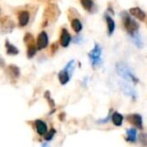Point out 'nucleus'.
<instances>
[{
	"instance_id": "obj_5",
	"label": "nucleus",
	"mask_w": 147,
	"mask_h": 147,
	"mask_svg": "<svg viewBox=\"0 0 147 147\" xmlns=\"http://www.w3.org/2000/svg\"><path fill=\"white\" fill-rule=\"evenodd\" d=\"M124 26H125V29H126V30L128 31V33H130V34H134V33L138 30V24L136 23V21H134L129 16H125Z\"/></svg>"
},
{
	"instance_id": "obj_4",
	"label": "nucleus",
	"mask_w": 147,
	"mask_h": 147,
	"mask_svg": "<svg viewBox=\"0 0 147 147\" xmlns=\"http://www.w3.org/2000/svg\"><path fill=\"white\" fill-rule=\"evenodd\" d=\"M59 11L57 10L55 5H49L45 11V21H53L59 15Z\"/></svg>"
},
{
	"instance_id": "obj_21",
	"label": "nucleus",
	"mask_w": 147,
	"mask_h": 147,
	"mask_svg": "<svg viewBox=\"0 0 147 147\" xmlns=\"http://www.w3.org/2000/svg\"><path fill=\"white\" fill-rule=\"evenodd\" d=\"M74 67H75V61H71L67 65H65V67L63 69H65L69 75H71V73H73V71H74Z\"/></svg>"
},
{
	"instance_id": "obj_23",
	"label": "nucleus",
	"mask_w": 147,
	"mask_h": 147,
	"mask_svg": "<svg viewBox=\"0 0 147 147\" xmlns=\"http://www.w3.org/2000/svg\"><path fill=\"white\" fill-rule=\"evenodd\" d=\"M57 42L53 43V45H51V51H51V53H49L51 55H53V53H55V51H57Z\"/></svg>"
},
{
	"instance_id": "obj_6",
	"label": "nucleus",
	"mask_w": 147,
	"mask_h": 147,
	"mask_svg": "<svg viewBox=\"0 0 147 147\" xmlns=\"http://www.w3.org/2000/svg\"><path fill=\"white\" fill-rule=\"evenodd\" d=\"M36 45H37V49H45V47H47V45H49V37H47V34L45 31H41L38 34Z\"/></svg>"
},
{
	"instance_id": "obj_8",
	"label": "nucleus",
	"mask_w": 147,
	"mask_h": 147,
	"mask_svg": "<svg viewBox=\"0 0 147 147\" xmlns=\"http://www.w3.org/2000/svg\"><path fill=\"white\" fill-rule=\"evenodd\" d=\"M71 34L69 33V31L67 30L65 28L61 29V38H59V43H61V47H67V45H69L71 42Z\"/></svg>"
},
{
	"instance_id": "obj_20",
	"label": "nucleus",
	"mask_w": 147,
	"mask_h": 147,
	"mask_svg": "<svg viewBox=\"0 0 147 147\" xmlns=\"http://www.w3.org/2000/svg\"><path fill=\"white\" fill-rule=\"evenodd\" d=\"M81 4L86 9L87 11H91L93 8V1L92 0H81Z\"/></svg>"
},
{
	"instance_id": "obj_7",
	"label": "nucleus",
	"mask_w": 147,
	"mask_h": 147,
	"mask_svg": "<svg viewBox=\"0 0 147 147\" xmlns=\"http://www.w3.org/2000/svg\"><path fill=\"white\" fill-rule=\"evenodd\" d=\"M127 120H128L129 123L133 124L135 127L139 129H142L143 128V122H142V117L138 114H131V115H128L127 117Z\"/></svg>"
},
{
	"instance_id": "obj_14",
	"label": "nucleus",
	"mask_w": 147,
	"mask_h": 147,
	"mask_svg": "<svg viewBox=\"0 0 147 147\" xmlns=\"http://www.w3.org/2000/svg\"><path fill=\"white\" fill-rule=\"evenodd\" d=\"M5 47H6L7 55H17V53H18V49H17V47H14L12 43H9L8 40H6V42H5Z\"/></svg>"
},
{
	"instance_id": "obj_17",
	"label": "nucleus",
	"mask_w": 147,
	"mask_h": 147,
	"mask_svg": "<svg viewBox=\"0 0 147 147\" xmlns=\"http://www.w3.org/2000/svg\"><path fill=\"white\" fill-rule=\"evenodd\" d=\"M71 28H73V30L75 31V32H80V31L82 30L83 25L78 18H74L73 20H71Z\"/></svg>"
},
{
	"instance_id": "obj_2",
	"label": "nucleus",
	"mask_w": 147,
	"mask_h": 147,
	"mask_svg": "<svg viewBox=\"0 0 147 147\" xmlns=\"http://www.w3.org/2000/svg\"><path fill=\"white\" fill-rule=\"evenodd\" d=\"M101 55H102V49H101V47L96 43L95 45V47L90 51L89 53V57L91 59V63L94 67H97L101 63Z\"/></svg>"
},
{
	"instance_id": "obj_13",
	"label": "nucleus",
	"mask_w": 147,
	"mask_h": 147,
	"mask_svg": "<svg viewBox=\"0 0 147 147\" xmlns=\"http://www.w3.org/2000/svg\"><path fill=\"white\" fill-rule=\"evenodd\" d=\"M69 77H71V75H69L65 69H63V71L59 74V82H61V85L67 84L69 81Z\"/></svg>"
},
{
	"instance_id": "obj_3",
	"label": "nucleus",
	"mask_w": 147,
	"mask_h": 147,
	"mask_svg": "<svg viewBox=\"0 0 147 147\" xmlns=\"http://www.w3.org/2000/svg\"><path fill=\"white\" fill-rule=\"evenodd\" d=\"M24 42L27 45V57L31 59L36 53V47L34 43V38L30 33H26L24 36Z\"/></svg>"
},
{
	"instance_id": "obj_15",
	"label": "nucleus",
	"mask_w": 147,
	"mask_h": 147,
	"mask_svg": "<svg viewBox=\"0 0 147 147\" xmlns=\"http://www.w3.org/2000/svg\"><path fill=\"white\" fill-rule=\"evenodd\" d=\"M112 118V121L116 126H121L122 125V122H123V116L118 112H114L113 115L111 116Z\"/></svg>"
},
{
	"instance_id": "obj_16",
	"label": "nucleus",
	"mask_w": 147,
	"mask_h": 147,
	"mask_svg": "<svg viewBox=\"0 0 147 147\" xmlns=\"http://www.w3.org/2000/svg\"><path fill=\"white\" fill-rule=\"evenodd\" d=\"M7 71H8L9 75H10L11 77H13V78H18L19 75H20L18 67H16V65H9L8 69H7Z\"/></svg>"
},
{
	"instance_id": "obj_22",
	"label": "nucleus",
	"mask_w": 147,
	"mask_h": 147,
	"mask_svg": "<svg viewBox=\"0 0 147 147\" xmlns=\"http://www.w3.org/2000/svg\"><path fill=\"white\" fill-rule=\"evenodd\" d=\"M55 134V129H51V130H49V132L47 131V133L45 134V139L47 141H51V139H53V135Z\"/></svg>"
},
{
	"instance_id": "obj_11",
	"label": "nucleus",
	"mask_w": 147,
	"mask_h": 147,
	"mask_svg": "<svg viewBox=\"0 0 147 147\" xmlns=\"http://www.w3.org/2000/svg\"><path fill=\"white\" fill-rule=\"evenodd\" d=\"M120 85H121V88H122L123 92H124L125 94L127 95V96L132 97L133 99L136 98V92H135L134 89L131 88L130 85L126 84V83H120Z\"/></svg>"
},
{
	"instance_id": "obj_10",
	"label": "nucleus",
	"mask_w": 147,
	"mask_h": 147,
	"mask_svg": "<svg viewBox=\"0 0 147 147\" xmlns=\"http://www.w3.org/2000/svg\"><path fill=\"white\" fill-rule=\"evenodd\" d=\"M131 15H133L134 17H136L137 19L141 21H145V18H146V14L143 10H141L139 7H134V8H131L129 10Z\"/></svg>"
},
{
	"instance_id": "obj_9",
	"label": "nucleus",
	"mask_w": 147,
	"mask_h": 147,
	"mask_svg": "<svg viewBox=\"0 0 147 147\" xmlns=\"http://www.w3.org/2000/svg\"><path fill=\"white\" fill-rule=\"evenodd\" d=\"M18 22H19V25L21 27L23 26H26L29 22V12L26 10H22L19 12V15H18Z\"/></svg>"
},
{
	"instance_id": "obj_12",
	"label": "nucleus",
	"mask_w": 147,
	"mask_h": 147,
	"mask_svg": "<svg viewBox=\"0 0 147 147\" xmlns=\"http://www.w3.org/2000/svg\"><path fill=\"white\" fill-rule=\"evenodd\" d=\"M35 128H36V131L39 135H45L47 131V126L43 121L41 120H36L35 121Z\"/></svg>"
},
{
	"instance_id": "obj_19",
	"label": "nucleus",
	"mask_w": 147,
	"mask_h": 147,
	"mask_svg": "<svg viewBox=\"0 0 147 147\" xmlns=\"http://www.w3.org/2000/svg\"><path fill=\"white\" fill-rule=\"evenodd\" d=\"M106 21H107V25H108V31H109V34H112L113 31L115 29V22L110 16H107L106 17Z\"/></svg>"
},
{
	"instance_id": "obj_1",
	"label": "nucleus",
	"mask_w": 147,
	"mask_h": 147,
	"mask_svg": "<svg viewBox=\"0 0 147 147\" xmlns=\"http://www.w3.org/2000/svg\"><path fill=\"white\" fill-rule=\"evenodd\" d=\"M117 73L119 74V76L122 77L124 80L129 81V82H133V83H137L138 80L135 77V75L132 73L131 69L129 67L128 65H126L125 63H117Z\"/></svg>"
},
{
	"instance_id": "obj_18",
	"label": "nucleus",
	"mask_w": 147,
	"mask_h": 147,
	"mask_svg": "<svg viewBox=\"0 0 147 147\" xmlns=\"http://www.w3.org/2000/svg\"><path fill=\"white\" fill-rule=\"evenodd\" d=\"M137 137V132L135 128H130L127 130V141L130 142H135Z\"/></svg>"
}]
</instances>
